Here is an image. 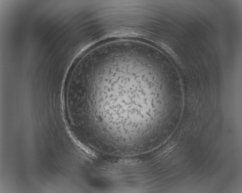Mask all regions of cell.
Instances as JSON below:
<instances>
[{"instance_id":"cell-1","label":"cell","mask_w":242,"mask_h":193,"mask_svg":"<svg viewBox=\"0 0 242 193\" xmlns=\"http://www.w3.org/2000/svg\"><path fill=\"white\" fill-rule=\"evenodd\" d=\"M161 46L163 47L164 49L166 51H168L169 53L172 56L174 57V58L176 59V60H177V61L178 63H179V62L178 61V58L176 56V55L174 53L172 52V51L169 48H168V47L166 46L165 45H161Z\"/></svg>"}]
</instances>
